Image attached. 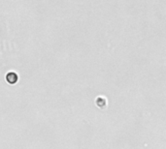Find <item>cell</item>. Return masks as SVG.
<instances>
[{
  "label": "cell",
  "instance_id": "cell-1",
  "mask_svg": "<svg viewBox=\"0 0 166 149\" xmlns=\"http://www.w3.org/2000/svg\"><path fill=\"white\" fill-rule=\"evenodd\" d=\"M5 78H6V81L9 83V84H15L18 80V77L15 72H9L6 74Z\"/></svg>",
  "mask_w": 166,
  "mask_h": 149
},
{
  "label": "cell",
  "instance_id": "cell-2",
  "mask_svg": "<svg viewBox=\"0 0 166 149\" xmlns=\"http://www.w3.org/2000/svg\"><path fill=\"white\" fill-rule=\"evenodd\" d=\"M95 105L98 106L99 109H104L107 106V100L104 97H97L95 99Z\"/></svg>",
  "mask_w": 166,
  "mask_h": 149
}]
</instances>
